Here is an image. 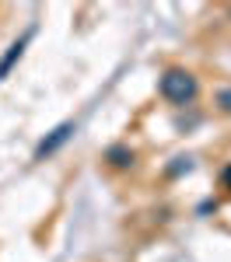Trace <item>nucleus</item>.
I'll use <instances>...</instances> for the list:
<instances>
[{"mask_svg": "<svg viewBox=\"0 0 231 262\" xmlns=\"http://www.w3.org/2000/svg\"><path fill=\"white\" fill-rule=\"evenodd\" d=\"M217 105H221V112H231V88L217 91Z\"/></svg>", "mask_w": 231, "mask_h": 262, "instance_id": "39448f33", "label": "nucleus"}, {"mask_svg": "<svg viewBox=\"0 0 231 262\" xmlns=\"http://www.w3.org/2000/svg\"><path fill=\"white\" fill-rule=\"evenodd\" d=\"M70 133H74V122H63V126H56V129L49 133V140H42V143H39V150H35V161L49 158L53 150H60L63 143L70 140Z\"/></svg>", "mask_w": 231, "mask_h": 262, "instance_id": "f03ea898", "label": "nucleus"}, {"mask_svg": "<svg viewBox=\"0 0 231 262\" xmlns=\"http://www.w3.org/2000/svg\"><path fill=\"white\" fill-rule=\"evenodd\" d=\"M196 91H200L196 77H193L189 70H182V67L165 70L161 81H158V95H161L165 101H172V105H189V101L196 98Z\"/></svg>", "mask_w": 231, "mask_h": 262, "instance_id": "f257e3e1", "label": "nucleus"}, {"mask_svg": "<svg viewBox=\"0 0 231 262\" xmlns=\"http://www.w3.org/2000/svg\"><path fill=\"white\" fill-rule=\"evenodd\" d=\"M25 42H28V39H18L14 46H11V49H7V56L0 60V81H4V77H7V70H11V67L21 60V53H25Z\"/></svg>", "mask_w": 231, "mask_h": 262, "instance_id": "7ed1b4c3", "label": "nucleus"}, {"mask_svg": "<svg viewBox=\"0 0 231 262\" xmlns=\"http://www.w3.org/2000/svg\"><path fill=\"white\" fill-rule=\"evenodd\" d=\"M105 161L112 164V168H126V164H133V150H126V147H112V150L105 154Z\"/></svg>", "mask_w": 231, "mask_h": 262, "instance_id": "20e7f679", "label": "nucleus"}]
</instances>
